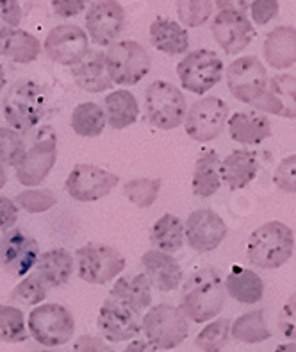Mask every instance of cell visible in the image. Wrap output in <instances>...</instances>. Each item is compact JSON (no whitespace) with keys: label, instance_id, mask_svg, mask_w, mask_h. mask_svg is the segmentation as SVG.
<instances>
[{"label":"cell","instance_id":"4dcf8cb0","mask_svg":"<svg viewBox=\"0 0 296 352\" xmlns=\"http://www.w3.org/2000/svg\"><path fill=\"white\" fill-rule=\"evenodd\" d=\"M41 41L23 29H13L0 34V56L18 65H29L40 58Z\"/></svg>","mask_w":296,"mask_h":352},{"label":"cell","instance_id":"44dd1931","mask_svg":"<svg viewBox=\"0 0 296 352\" xmlns=\"http://www.w3.org/2000/svg\"><path fill=\"white\" fill-rule=\"evenodd\" d=\"M141 267L143 276L159 292L177 290L184 279V272L177 259L161 250H146L141 256Z\"/></svg>","mask_w":296,"mask_h":352},{"label":"cell","instance_id":"bcb514c9","mask_svg":"<svg viewBox=\"0 0 296 352\" xmlns=\"http://www.w3.org/2000/svg\"><path fill=\"white\" fill-rule=\"evenodd\" d=\"M279 2L275 0H255L250 4V13L257 25H266L279 16Z\"/></svg>","mask_w":296,"mask_h":352},{"label":"cell","instance_id":"6da1fadb","mask_svg":"<svg viewBox=\"0 0 296 352\" xmlns=\"http://www.w3.org/2000/svg\"><path fill=\"white\" fill-rule=\"evenodd\" d=\"M225 286L214 268H198L187 277L181 299V311L191 322H211L225 304Z\"/></svg>","mask_w":296,"mask_h":352},{"label":"cell","instance_id":"836d02e7","mask_svg":"<svg viewBox=\"0 0 296 352\" xmlns=\"http://www.w3.org/2000/svg\"><path fill=\"white\" fill-rule=\"evenodd\" d=\"M73 133L82 138H97L106 129V115L100 104L80 102L73 107L70 118Z\"/></svg>","mask_w":296,"mask_h":352},{"label":"cell","instance_id":"5bb4252c","mask_svg":"<svg viewBox=\"0 0 296 352\" xmlns=\"http://www.w3.org/2000/svg\"><path fill=\"white\" fill-rule=\"evenodd\" d=\"M268 85V72L255 56H241L227 68V86L239 102L252 106Z\"/></svg>","mask_w":296,"mask_h":352},{"label":"cell","instance_id":"2e32d148","mask_svg":"<svg viewBox=\"0 0 296 352\" xmlns=\"http://www.w3.org/2000/svg\"><path fill=\"white\" fill-rule=\"evenodd\" d=\"M86 11V34L98 47H111L125 29L124 6L115 0H97Z\"/></svg>","mask_w":296,"mask_h":352},{"label":"cell","instance_id":"4316f807","mask_svg":"<svg viewBox=\"0 0 296 352\" xmlns=\"http://www.w3.org/2000/svg\"><path fill=\"white\" fill-rule=\"evenodd\" d=\"M109 299L124 304L133 311L141 313L152 306V286L143 274L119 277L111 288Z\"/></svg>","mask_w":296,"mask_h":352},{"label":"cell","instance_id":"277c9868","mask_svg":"<svg viewBox=\"0 0 296 352\" xmlns=\"http://www.w3.org/2000/svg\"><path fill=\"white\" fill-rule=\"evenodd\" d=\"M29 336L43 347H61L71 342L76 333L73 313L58 302H43L32 308L27 317Z\"/></svg>","mask_w":296,"mask_h":352},{"label":"cell","instance_id":"ab89813d","mask_svg":"<svg viewBox=\"0 0 296 352\" xmlns=\"http://www.w3.org/2000/svg\"><path fill=\"white\" fill-rule=\"evenodd\" d=\"M14 204L18 210H23L25 213H47L58 204V197L49 188H27L18 193Z\"/></svg>","mask_w":296,"mask_h":352},{"label":"cell","instance_id":"ac0fdd59","mask_svg":"<svg viewBox=\"0 0 296 352\" xmlns=\"http://www.w3.org/2000/svg\"><path fill=\"white\" fill-rule=\"evenodd\" d=\"M141 313L133 311L124 304L107 297L98 311L97 327L102 338L111 344L133 342L141 333Z\"/></svg>","mask_w":296,"mask_h":352},{"label":"cell","instance_id":"b9f144b4","mask_svg":"<svg viewBox=\"0 0 296 352\" xmlns=\"http://www.w3.org/2000/svg\"><path fill=\"white\" fill-rule=\"evenodd\" d=\"M27 151L25 140L11 127H0V163L4 166H16Z\"/></svg>","mask_w":296,"mask_h":352},{"label":"cell","instance_id":"e575fe53","mask_svg":"<svg viewBox=\"0 0 296 352\" xmlns=\"http://www.w3.org/2000/svg\"><path fill=\"white\" fill-rule=\"evenodd\" d=\"M230 336L241 344H261L271 338V331L266 326L264 311L253 309L236 318L230 326Z\"/></svg>","mask_w":296,"mask_h":352},{"label":"cell","instance_id":"f35d334b","mask_svg":"<svg viewBox=\"0 0 296 352\" xmlns=\"http://www.w3.org/2000/svg\"><path fill=\"white\" fill-rule=\"evenodd\" d=\"M230 340L229 318H214L200 331L195 338V345L203 352H220Z\"/></svg>","mask_w":296,"mask_h":352},{"label":"cell","instance_id":"83f0119b","mask_svg":"<svg viewBox=\"0 0 296 352\" xmlns=\"http://www.w3.org/2000/svg\"><path fill=\"white\" fill-rule=\"evenodd\" d=\"M150 43L166 56H181L190 50L187 29L170 18H157L150 23Z\"/></svg>","mask_w":296,"mask_h":352},{"label":"cell","instance_id":"c3c4849f","mask_svg":"<svg viewBox=\"0 0 296 352\" xmlns=\"http://www.w3.org/2000/svg\"><path fill=\"white\" fill-rule=\"evenodd\" d=\"M71 352H115V349L111 347L104 338L91 335H82L73 342V349Z\"/></svg>","mask_w":296,"mask_h":352},{"label":"cell","instance_id":"7a4b0ae2","mask_svg":"<svg viewBox=\"0 0 296 352\" xmlns=\"http://www.w3.org/2000/svg\"><path fill=\"white\" fill-rule=\"evenodd\" d=\"M47 113V94L36 80H16L2 98V115L18 134L34 131Z\"/></svg>","mask_w":296,"mask_h":352},{"label":"cell","instance_id":"30bf717a","mask_svg":"<svg viewBox=\"0 0 296 352\" xmlns=\"http://www.w3.org/2000/svg\"><path fill=\"white\" fill-rule=\"evenodd\" d=\"M223 76V61L214 50L198 49L187 52L177 65V77L190 94L203 95L214 88Z\"/></svg>","mask_w":296,"mask_h":352},{"label":"cell","instance_id":"11a10c76","mask_svg":"<svg viewBox=\"0 0 296 352\" xmlns=\"http://www.w3.org/2000/svg\"><path fill=\"white\" fill-rule=\"evenodd\" d=\"M32 352H54V351H32Z\"/></svg>","mask_w":296,"mask_h":352},{"label":"cell","instance_id":"7c38bea8","mask_svg":"<svg viewBox=\"0 0 296 352\" xmlns=\"http://www.w3.org/2000/svg\"><path fill=\"white\" fill-rule=\"evenodd\" d=\"M118 183V175L109 170L91 163H79L70 170L65 190L73 201L95 202L109 195Z\"/></svg>","mask_w":296,"mask_h":352},{"label":"cell","instance_id":"9c48e42d","mask_svg":"<svg viewBox=\"0 0 296 352\" xmlns=\"http://www.w3.org/2000/svg\"><path fill=\"white\" fill-rule=\"evenodd\" d=\"M77 274L88 285H107L125 270V258L115 247L88 243L76 252Z\"/></svg>","mask_w":296,"mask_h":352},{"label":"cell","instance_id":"d590c367","mask_svg":"<svg viewBox=\"0 0 296 352\" xmlns=\"http://www.w3.org/2000/svg\"><path fill=\"white\" fill-rule=\"evenodd\" d=\"M161 179L155 177H136L124 184V195L130 204L139 210H146L157 202L161 193Z\"/></svg>","mask_w":296,"mask_h":352},{"label":"cell","instance_id":"9a60e30c","mask_svg":"<svg viewBox=\"0 0 296 352\" xmlns=\"http://www.w3.org/2000/svg\"><path fill=\"white\" fill-rule=\"evenodd\" d=\"M41 47L50 61L62 67H76L89 52V38L76 23H59L50 29Z\"/></svg>","mask_w":296,"mask_h":352},{"label":"cell","instance_id":"5b68a950","mask_svg":"<svg viewBox=\"0 0 296 352\" xmlns=\"http://www.w3.org/2000/svg\"><path fill=\"white\" fill-rule=\"evenodd\" d=\"M145 340L157 351H172L184 344L190 335V322L181 308L172 304H155L146 309L141 318Z\"/></svg>","mask_w":296,"mask_h":352},{"label":"cell","instance_id":"d4e9b609","mask_svg":"<svg viewBox=\"0 0 296 352\" xmlns=\"http://www.w3.org/2000/svg\"><path fill=\"white\" fill-rule=\"evenodd\" d=\"M262 52L268 65L286 70L296 63V27L279 25L268 32Z\"/></svg>","mask_w":296,"mask_h":352},{"label":"cell","instance_id":"681fc988","mask_svg":"<svg viewBox=\"0 0 296 352\" xmlns=\"http://www.w3.org/2000/svg\"><path fill=\"white\" fill-rule=\"evenodd\" d=\"M54 13L61 18H73L80 14L88 6L82 0H54Z\"/></svg>","mask_w":296,"mask_h":352},{"label":"cell","instance_id":"7bdbcfd3","mask_svg":"<svg viewBox=\"0 0 296 352\" xmlns=\"http://www.w3.org/2000/svg\"><path fill=\"white\" fill-rule=\"evenodd\" d=\"M275 186L286 193H296V154L284 157L273 174Z\"/></svg>","mask_w":296,"mask_h":352},{"label":"cell","instance_id":"816d5d0a","mask_svg":"<svg viewBox=\"0 0 296 352\" xmlns=\"http://www.w3.org/2000/svg\"><path fill=\"white\" fill-rule=\"evenodd\" d=\"M273 352H296V342H291V344H282L275 349Z\"/></svg>","mask_w":296,"mask_h":352},{"label":"cell","instance_id":"74e56055","mask_svg":"<svg viewBox=\"0 0 296 352\" xmlns=\"http://www.w3.org/2000/svg\"><path fill=\"white\" fill-rule=\"evenodd\" d=\"M49 285L41 279L36 272H31L29 276H25L22 281L14 286L11 294H9V299L16 304H22V306H40L45 302L47 295H49Z\"/></svg>","mask_w":296,"mask_h":352},{"label":"cell","instance_id":"3957f363","mask_svg":"<svg viewBox=\"0 0 296 352\" xmlns=\"http://www.w3.org/2000/svg\"><path fill=\"white\" fill-rule=\"evenodd\" d=\"M295 232L282 222H266L250 234L247 245L248 261L262 270L280 268L291 259Z\"/></svg>","mask_w":296,"mask_h":352},{"label":"cell","instance_id":"603a6c76","mask_svg":"<svg viewBox=\"0 0 296 352\" xmlns=\"http://www.w3.org/2000/svg\"><path fill=\"white\" fill-rule=\"evenodd\" d=\"M227 125H229L230 138L241 145H259L271 136L270 118L255 109L234 113Z\"/></svg>","mask_w":296,"mask_h":352},{"label":"cell","instance_id":"f6af8a7d","mask_svg":"<svg viewBox=\"0 0 296 352\" xmlns=\"http://www.w3.org/2000/svg\"><path fill=\"white\" fill-rule=\"evenodd\" d=\"M279 329L289 340H296V294H293L280 309Z\"/></svg>","mask_w":296,"mask_h":352},{"label":"cell","instance_id":"484cf974","mask_svg":"<svg viewBox=\"0 0 296 352\" xmlns=\"http://www.w3.org/2000/svg\"><path fill=\"white\" fill-rule=\"evenodd\" d=\"M34 268L36 274L49 285V288H59L67 285L73 276L76 259L67 249L58 247V249L45 250L43 254H40Z\"/></svg>","mask_w":296,"mask_h":352},{"label":"cell","instance_id":"7402d4cb","mask_svg":"<svg viewBox=\"0 0 296 352\" xmlns=\"http://www.w3.org/2000/svg\"><path fill=\"white\" fill-rule=\"evenodd\" d=\"M71 76L76 85L88 94H102L113 88L106 70V56L102 50L89 49L84 58L71 67Z\"/></svg>","mask_w":296,"mask_h":352},{"label":"cell","instance_id":"f1b7e54d","mask_svg":"<svg viewBox=\"0 0 296 352\" xmlns=\"http://www.w3.org/2000/svg\"><path fill=\"white\" fill-rule=\"evenodd\" d=\"M104 115L109 127L116 131L127 129L139 118V102L128 89H115L104 98Z\"/></svg>","mask_w":296,"mask_h":352},{"label":"cell","instance_id":"8fae6325","mask_svg":"<svg viewBox=\"0 0 296 352\" xmlns=\"http://www.w3.org/2000/svg\"><path fill=\"white\" fill-rule=\"evenodd\" d=\"M229 122V106L220 97H202L191 104L184 118V129L191 140L209 143L216 140Z\"/></svg>","mask_w":296,"mask_h":352},{"label":"cell","instance_id":"52a82bcc","mask_svg":"<svg viewBox=\"0 0 296 352\" xmlns=\"http://www.w3.org/2000/svg\"><path fill=\"white\" fill-rule=\"evenodd\" d=\"M106 70L113 85L134 86L148 76L152 67L150 52L139 41H116L104 52Z\"/></svg>","mask_w":296,"mask_h":352},{"label":"cell","instance_id":"d6986e66","mask_svg":"<svg viewBox=\"0 0 296 352\" xmlns=\"http://www.w3.org/2000/svg\"><path fill=\"white\" fill-rule=\"evenodd\" d=\"M184 234L191 249L198 254H205L221 245L229 234V228L216 211L196 210L190 213L184 222Z\"/></svg>","mask_w":296,"mask_h":352},{"label":"cell","instance_id":"f5cc1de1","mask_svg":"<svg viewBox=\"0 0 296 352\" xmlns=\"http://www.w3.org/2000/svg\"><path fill=\"white\" fill-rule=\"evenodd\" d=\"M5 82H8V76H5V70H4V67H2V65H0V95L4 94Z\"/></svg>","mask_w":296,"mask_h":352},{"label":"cell","instance_id":"d6a6232c","mask_svg":"<svg viewBox=\"0 0 296 352\" xmlns=\"http://www.w3.org/2000/svg\"><path fill=\"white\" fill-rule=\"evenodd\" d=\"M150 241L155 250L172 254L182 249L186 234H184V222L177 214L164 213L150 229Z\"/></svg>","mask_w":296,"mask_h":352},{"label":"cell","instance_id":"e0dca14e","mask_svg":"<svg viewBox=\"0 0 296 352\" xmlns=\"http://www.w3.org/2000/svg\"><path fill=\"white\" fill-rule=\"evenodd\" d=\"M212 38L229 56L243 52L255 38V27L248 20L243 9H221L211 23Z\"/></svg>","mask_w":296,"mask_h":352},{"label":"cell","instance_id":"8d00e7d4","mask_svg":"<svg viewBox=\"0 0 296 352\" xmlns=\"http://www.w3.org/2000/svg\"><path fill=\"white\" fill-rule=\"evenodd\" d=\"M29 338L25 315L14 306H0V342L22 344Z\"/></svg>","mask_w":296,"mask_h":352},{"label":"cell","instance_id":"db71d44e","mask_svg":"<svg viewBox=\"0 0 296 352\" xmlns=\"http://www.w3.org/2000/svg\"><path fill=\"white\" fill-rule=\"evenodd\" d=\"M5 183H8V170H5V166L0 163V190L5 186Z\"/></svg>","mask_w":296,"mask_h":352},{"label":"cell","instance_id":"4fadbf2b","mask_svg":"<svg viewBox=\"0 0 296 352\" xmlns=\"http://www.w3.org/2000/svg\"><path fill=\"white\" fill-rule=\"evenodd\" d=\"M40 254V243L23 229L14 228L0 236V267L9 276H29Z\"/></svg>","mask_w":296,"mask_h":352},{"label":"cell","instance_id":"cb8c5ba5","mask_svg":"<svg viewBox=\"0 0 296 352\" xmlns=\"http://www.w3.org/2000/svg\"><path fill=\"white\" fill-rule=\"evenodd\" d=\"M259 172V160L255 152L232 151L225 160L220 163V177L221 183H225L230 190H243L252 183Z\"/></svg>","mask_w":296,"mask_h":352},{"label":"cell","instance_id":"7dc6e473","mask_svg":"<svg viewBox=\"0 0 296 352\" xmlns=\"http://www.w3.org/2000/svg\"><path fill=\"white\" fill-rule=\"evenodd\" d=\"M18 220V208L9 197L0 195V234L14 229Z\"/></svg>","mask_w":296,"mask_h":352},{"label":"cell","instance_id":"60d3db41","mask_svg":"<svg viewBox=\"0 0 296 352\" xmlns=\"http://www.w3.org/2000/svg\"><path fill=\"white\" fill-rule=\"evenodd\" d=\"M214 4L209 0H182L177 2L179 23L186 27H200L212 16Z\"/></svg>","mask_w":296,"mask_h":352},{"label":"cell","instance_id":"ee69618b","mask_svg":"<svg viewBox=\"0 0 296 352\" xmlns=\"http://www.w3.org/2000/svg\"><path fill=\"white\" fill-rule=\"evenodd\" d=\"M23 11L16 0H0V34L18 29Z\"/></svg>","mask_w":296,"mask_h":352},{"label":"cell","instance_id":"f546056e","mask_svg":"<svg viewBox=\"0 0 296 352\" xmlns=\"http://www.w3.org/2000/svg\"><path fill=\"white\" fill-rule=\"evenodd\" d=\"M225 294L241 304H257L264 295V283L250 268L234 265L223 281Z\"/></svg>","mask_w":296,"mask_h":352},{"label":"cell","instance_id":"ba28073f","mask_svg":"<svg viewBox=\"0 0 296 352\" xmlns=\"http://www.w3.org/2000/svg\"><path fill=\"white\" fill-rule=\"evenodd\" d=\"M58 134L52 127H45L34 136L31 147L20 160L16 168V181L27 188H36L43 183L58 161Z\"/></svg>","mask_w":296,"mask_h":352},{"label":"cell","instance_id":"1f68e13d","mask_svg":"<svg viewBox=\"0 0 296 352\" xmlns=\"http://www.w3.org/2000/svg\"><path fill=\"white\" fill-rule=\"evenodd\" d=\"M220 163L221 160L218 152L212 148H207L200 154L193 168V179H191V188L196 197L207 199L220 190Z\"/></svg>","mask_w":296,"mask_h":352},{"label":"cell","instance_id":"8992f818","mask_svg":"<svg viewBox=\"0 0 296 352\" xmlns=\"http://www.w3.org/2000/svg\"><path fill=\"white\" fill-rule=\"evenodd\" d=\"M187 113L186 97L168 80H154L145 91L146 120L159 131L177 129Z\"/></svg>","mask_w":296,"mask_h":352},{"label":"cell","instance_id":"f907efd6","mask_svg":"<svg viewBox=\"0 0 296 352\" xmlns=\"http://www.w3.org/2000/svg\"><path fill=\"white\" fill-rule=\"evenodd\" d=\"M124 352H159L154 345H150L146 340H133L127 347L124 349Z\"/></svg>","mask_w":296,"mask_h":352},{"label":"cell","instance_id":"ffe728a7","mask_svg":"<svg viewBox=\"0 0 296 352\" xmlns=\"http://www.w3.org/2000/svg\"><path fill=\"white\" fill-rule=\"evenodd\" d=\"M252 106L259 113L264 111L282 118H296V77L279 74L268 79L264 91Z\"/></svg>","mask_w":296,"mask_h":352}]
</instances>
